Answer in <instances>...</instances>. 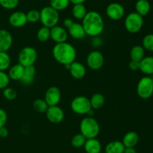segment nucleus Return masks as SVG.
I'll return each mask as SVG.
<instances>
[{
    "label": "nucleus",
    "mask_w": 153,
    "mask_h": 153,
    "mask_svg": "<svg viewBox=\"0 0 153 153\" xmlns=\"http://www.w3.org/2000/svg\"><path fill=\"white\" fill-rule=\"evenodd\" d=\"M82 25L86 34L91 37L100 35L105 28V22L102 16L96 10L88 11L82 20Z\"/></svg>",
    "instance_id": "nucleus-1"
},
{
    "label": "nucleus",
    "mask_w": 153,
    "mask_h": 153,
    "mask_svg": "<svg viewBox=\"0 0 153 153\" xmlns=\"http://www.w3.org/2000/svg\"><path fill=\"white\" fill-rule=\"evenodd\" d=\"M54 58L61 64H70L76 58V50L70 43L63 42L56 44L52 49Z\"/></svg>",
    "instance_id": "nucleus-2"
},
{
    "label": "nucleus",
    "mask_w": 153,
    "mask_h": 153,
    "mask_svg": "<svg viewBox=\"0 0 153 153\" xmlns=\"http://www.w3.org/2000/svg\"><path fill=\"white\" fill-rule=\"evenodd\" d=\"M80 133L86 139L97 138L100 134V127L99 122L92 116H88L82 118L79 124Z\"/></svg>",
    "instance_id": "nucleus-3"
},
{
    "label": "nucleus",
    "mask_w": 153,
    "mask_h": 153,
    "mask_svg": "<svg viewBox=\"0 0 153 153\" xmlns=\"http://www.w3.org/2000/svg\"><path fill=\"white\" fill-rule=\"evenodd\" d=\"M40 13V21L43 24V26L51 28L55 26H57L58 22H59V13L58 10L54 9L51 6H46L43 8Z\"/></svg>",
    "instance_id": "nucleus-4"
},
{
    "label": "nucleus",
    "mask_w": 153,
    "mask_h": 153,
    "mask_svg": "<svg viewBox=\"0 0 153 153\" xmlns=\"http://www.w3.org/2000/svg\"><path fill=\"white\" fill-rule=\"evenodd\" d=\"M124 25L128 32L135 34L140 32L143 27V17L137 12H131L126 16Z\"/></svg>",
    "instance_id": "nucleus-5"
},
{
    "label": "nucleus",
    "mask_w": 153,
    "mask_h": 153,
    "mask_svg": "<svg viewBox=\"0 0 153 153\" xmlns=\"http://www.w3.org/2000/svg\"><path fill=\"white\" fill-rule=\"evenodd\" d=\"M37 52L34 47L30 46H25L19 52L18 61L19 64H22L23 67L32 66L37 61Z\"/></svg>",
    "instance_id": "nucleus-6"
},
{
    "label": "nucleus",
    "mask_w": 153,
    "mask_h": 153,
    "mask_svg": "<svg viewBox=\"0 0 153 153\" xmlns=\"http://www.w3.org/2000/svg\"><path fill=\"white\" fill-rule=\"evenodd\" d=\"M137 93L142 99H148L153 94V79L151 76H143L137 86Z\"/></svg>",
    "instance_id": "nucleus-7"
},
{
    "label": "nucleus",
    "mask_w": 153,
    "mask_h": 153,
    "mask_svg": "<svg viewBox=\"0 0 153 153\" xmlns=\"http://www.w3.org/2000/svg\"><path fill=\"white\" fill-rule=\"evenodd\" d=\"M71 109L75 113L79 115L88 114L90 110L92 109L90 103V99L85 96H77L74 98L71 102Z\"/></svg>",
    "instance_id": "nucleus-8"
},
{
    "label": "nucleus",
    "mask_w": 153,
    "mask_h": 153,
    "mask_svg": "<svg viewBox=\"0 0 153 153\" xmlns=\"http://www.w3.org/2000/svg\"><path fill=\"white\" fill-rule=\"evenodd\" d=\"M87 64L94 70H100L104 64V56L99 50H93L87 56Z\"/></svg>",
    "instance_id": "nucleus-9"
},
{
    "label": "nucleus",
    "mask_w": 153,
    "mask_h": 153,
    "mask_svg": "<svg viewBox=\"0 0 153 153\" xmlns=\"http://www.w3.org/2000/svg\"><path fill=\"white\" fill-rule=\"evenodd\" d=\"M106 15L112 20H120L125 15V8L121 4L117 2L110 3L105 10Z\"/></svg>",
    "instance_id": "nucleus-10"
},
{
    "label": "nucleus",
    "mask_w": 153,
    "mask_h": 153,
    "mask_svg": "<svg viewBox=\"0 0 153 153\" xmlns=\"http://www.w3.org/2000/svg\"><path fill=\"white\" fill-rule=\"evenodd\" d=\"M46 118L53 124H59L64 120V112L58 105L49 106L46 112Z\"/></svg>",
    "instance_id": "nucleus-11"
},
{
    "label": "nucleus",
    "mask_w": 153,
    "mask_h": 153,
    "mask_svg": "<svg viewBox=\"0 0 153 153\" xmlns=\"http://www.w3.org/2000/svg\"><path fill=\"white\" fill-rule=\"evenodd\" d=\"M61 99V93L57 86H51L45 93L44 100L49 106L58 105Z\"/></svg>",
    "instance_id": "nucleus-12"
},
{
    "label": "nucleus",
    "mask_w": 153,
    "mask_h": 153,
    "mask_svg": "<svg viewBox=\"0 0 153 153\" xmlns=\"http://www.w3.org/2000/svg\"><path fill=\"white\" fill-rule=\"evenodd\" d=\"M50 38L56 44L67 41L68 38V32L61 26H55L50 28Z\"/></svg>",
    "instance_id": "nucleus-13"
},
{
    "label": "nucleus",
    "mask_w": 153,
    "mask_h": 153,
    "mask_svg": "<svg viewBox=\"0 0 153 153\" xmlns=\"http://www.w3.org/2000/svg\"><path fill=\"white\" fill-rule=\"evenodd\" d=\"M8 22L11 26L15 28H20L24 26L28 22L26 17V14L22 11L13 12L9 16Z\"/></svg>",
    "instance_id": "nucleus-14"
},
{
    "label": "nucleus",
    "mask_w": 153,
    "mask_h": 153,
    "mask_svg": "<svg viewBox=\"0 0 153 153\" xmlns=\"http://www.w3.org/2000/svg\"><path fill=\"white\" fill-rule=\"evenodd\" d=\"M13 44L12 34L7 30L0 29V52H7Z\"/></svg>",
    "instance_id": "nucleus-15"
},
{
    "label": "nucleus",
    "mask_w": 153,
    "mask_h": 153,
    "mask_svg": "<svg viewBox=\"0 0 153 153\" xmlns=\"http://www.w3.org/2000/svg\"><path fill=\"white\" fill-rule=\"evenodd\" d=\"M69 70L71 76L76 80L82 79L86 75V68L83 64L79 62L75 61L71 63Z\"/></svg>",
    "instance_id": "nucleus-16"
},
{
    "label": "nucleus",
    "mask_w": 153,
    "mask_h": 153,
    "mask_svg": "<svg viewBox=\"0 0 153 153\" xmlns=\"http://www.w3.org/2000/svg\"><path fill=\"white\" fill-rule=\"evenodd\" d=\"M83 147L86 153H100L102 151V144L97 138L87 139Z\"/></svg>",
    "instance_id": "nucleus-17"
},
{
    "label": "nucleus",
    "mask_w": 153,
    "mask_h": 153,
    "mask_svg": "<svg viewBox=\"0 0 153 153\" xmlns=\"http://www.w3.org/2000/svg\"><path fill=\"white\" fill-rule=\"evenodd\" d=\"M68 34L75 39H82L86 35L83 26L79 22H73V25L67 28Z\"/></svg>",
    "instance_id": "nucleus-18"
},
{
    "label": "nucleus",
    "mask_w": 153,
    "mask_h": 153,
    "mask_svg": "<svg viewBox=\"0 0 153 153\" xmlns=\"http://www.w3.org/2000/svg\"><path fill=\"white\" fill-rule=\"evenodd\" d=\"M140 70L144 74L153 75V56H144L140 62Z\"/></svg>",
    "instance_id": "nucleus-19"
},
{
    "label": "nucleus",
    "mask_w": 153,
    "mask_h": 153,
    "mask_svg": "<svg viewBox=\"0 0 153 153\" xmlns=\"http://www.w3.org/2000/svg\"><path fill=\"white\" fill-rule=\"evenodd\" d=\"M139 142V135L135 131H128L124 135L122 142L125 147H135Z\"/></svg>",
    "instance_id": "nucleus-20"
},
{
    "label": "nucleus",
    "mask_w": 153,
    "mask_h": 153,
    "mask_svg": "<svg viewBox=\"0 0 153 153\" xmlns=\"http://www.w3.org/2000/svg\"><path fill=\"white\" fill-rule=\"evenodd\" d=\"M24 70H25V67H23L22 64L18 63V64H16L14 65L11 66L10 68H9L7 74H8L10 80L20 81L21 78H22V75H23Z\"/></svg>",
    "instance_id": "nucleus-21"
},
{
    "label": "nucleus",
    "mask_w": 153,
    "mask_h": 153,
    "mask_svg": "<svg viewBox=\"0 0 153 153\" xmlns=\"http://www.w3.org/2000/svg\"><path fill=\"white\" fill-rule=\"evenodd\" d=\"M36 74V70L34 65L25 67L23 75L20 80V82L25 85H30L34 80Z\"/></svg>",
    "instance_id": "nucleus-22"
},
{
    "label": "nucleus",
    "mask_w": 153,
    "mask_h": 153,
    "mask_svg": "<svg viewBox=\"0 0 153 153\" xmlns=\"http://www.w3.org/2000/svg\"><path fill=\"white\" fill-rule=\"evenodd\" d=\"M126 147L122 141L114 140L108 142L105 148V153H123Z\"/></svg>",
    "instance_id": "nucleus-23"
},
{
    "label": "nucleus",
    "mask_w": 153,
    "mask_h": 153,
    "mask_svg": "<svg viewBox=\"0 0 153 153\" xmlns=\"http://www.w3.org/2000/svg\"><path fill=\"white\" fill-rule=\"evenodd\" d=\"M151 4L148 0H137L135 3V12L140 16H145L149 13Z\"/></svg>",
    "instance_id": "nucleus-24"
},
{
    "label": "nucleus",
    "mask_w": 153,
    "mask_h": 153,
    "mask_svg": "<svg viewBox=\"0 0 153 153\" xmlns=\"http://www.w3.org/2000/svg\"><path fill=\"white\" fill-rule=\"evenodd\" d=\"M105 102L104 95L101 93H95L90 99L91 108L93 110H99L102 107Z\"/></svg>",
    "instance_id": "nucleus-25"
},
{
    "label": "nucleus",
    "mask_w": 153,
    "mask_h": 153,
    "mask_svg": "<svg viewBox=\"0 0 153 153\" xmlns=\"http://www.w3.org/2000/svg\"><path fill=\"white\" fill-rule=\"evenodd\" d=\"M145 56V50L140 45H135L133 46L130 51V58L132 61L140 62Z\"/></svg>",
    "instance_id": "nucleus-26"
},
{
    "label": "nucleus",
    "mask_w": 153,
    "mask_h": 153,
    "mask_svg": "<svg viewBox=\"0 0 153 153\" xmlns=\"http://www.w3.org/2000/svg\"><path fill=\"white\" fill-rule=\"evenodd\" d=\"M87 13H88V10L84 4H73V7L72 8V14L74 18L82 20Z\"/></svg>",
    "instance_id": "nucleus-27"
},
{
    "label": "nucleus",
    "mask_w": 153,
    "mask_h": 153,
    "mask_svg": "<svg viewBox=\"0 0 153 153\" xmlns=\"http://www.w3.org/2000/svg\"><path fill=\"white\" fill-rule=\"evenodd\" d=\"M11 58L7 52H0V70L4 71L10 68Z\"/></svg>",
    "instance_id": "nucleus-28"
},
{
    "label": "nucleus",
    "mask_w": 153,
    "mask_h": 153,
    "mask_svg": "<svg viewBox=\"0 0 153 153\" xmlns=\"http://www.w3.org/2000/svg\"><path fill=\"white\" fill-rule=\"evenodd\" d=\"M49 4L52 8L55 9L58 11L63 10L64 9L67 8L70 5V0H50Z\"/></svg>",
    "instance_id": "nucleus-29"
},
{
    "label": "nucleus",
    "mask_w": 153,
    "mask_h": 153,
    "mask_svg": "<svg viewBox=\"0 0 153 153\" xmlns=\"http://www.w3.org/2000/svg\"><path fill=\"white\" fill-rule=\"evenodd\" d=\"M49 105L47 104L44 99H36L34 102H33V108L36 112H39V113H44L46 112Z\"/></svg>",
    "instance_id": "nucleus-30"
},
{
    "label": "nucleus",
    "mask_w": 153,
    "mask_h": 153,
    "mask_svg": "<svg viewBox=\"0 0 153 153\" xmlns=\"http://www.w3.org/2000/svg\"><path fill=\"white\" fill-rule=\"evenodd\" d=\"M37 38L40 42L47 41L50 38V28L43 26L37 31Z\"/></svg>",
    "instance_id": "nucleus-31"
},
{
    "label": "nucleus",
    "mask_w": 153,
    "mask_h": 153,
    "mask_svg": "<svg viewBox=\"0 0 153 153\" xmlns=\"http://www.w3.org/2000/svg\"><path fill=\"white\" fill-rule=\"evenodd\" d=\"M86 138L81 133L76 134L73 136L71 140V145L74 148H81L83 147L86 142Z\"/></svg>",
    "instance_id": "nucleus-32"
},
{
    "label": "nucleus",
    "mask_w": 153,
    "mask_h": 153,
    "mask_svg": "<svg viewBox=\"0 0 153 153\" xmlns=\"http://www.w3.org/2000/svg\"><path fill=\"white\" fill-rule=\"evenodd\" d=\"M26 17L28 22H31V23H35L40 21V13L38 10L36 9H32L30 10L26 13Z\"/></svg>",
    "instance_id": "nucleus-33"
},
{
    "label": "nucleus",
    "mask_w": 153,
    "mask_h": 153,
    "mask_svg": "<svg viewBox=\"0 0 153 153\" xmlns=\"http://www.w3.org/2000/svg\"><path fill=\"white\" fill-rule=\"evenodd\" d=\"M142 46L144 50L153 52V34H148L143 38Z\"/></svg>",
    "instance_id": "nucleus-34"
},
{
    "label": "nucleus",
    "mask_w": 153,
    "mask_h": 153,
    "mask_svg": "<svg viewBox=\"0 0 153 153\" xmlns=\"http://www.w3.org/2000/svg\"><path fill=\"white\" fill-rule=\"evenodd\" d=\"M19 0H0V6L7 10L16 8L19 4Z\"/></svg>",
    "instance_id": "nucleus-35"
},
{
    "label": "nucleus",
    "mask_w": 153,
    "mask_h": 153,
    "mask_svg": "<svg viewBox=\"0 0 153 153\" xmlns=\"http://www.w3.org/2000/svg\"><path fill=\"white\" fill-rule=\"evenodd\" d=\"M3 96L7 100H13L17 96V93L14 88L11 87H6L3 89Z\"/></svg>",
    "instance_id": "nucleus-36"
},
{
    "label": "nucleus",
    "mask_w": 153,
    "mask_h": 153,
    "mask_svg": "<svg viewBox=\"0 0 153 153\" xmlns=\"http://www.w3.org/2000/svg\"><path fill=\"white\" fill-rule=\"evenodd\" d=\"M10 82V78L6 72L0 70V89H4L7 87Z\"/></svg>",
    "instance_id": "nucleus-37"
},
{
    "label": "nucleus",
    "mask_w": 153,
    "mask_h": 153,
    "mask_svg": "<svg viewBox=\"0 0 153 153\" xmlns=\"http://www.w3.org/2000/svg\"><path fill=\"white\" fill-rule=\"evenodd\" d=\"M7 121V114L4 110L0 108V128L4 127Z\"/></svg>",
    "instance_id": "nucleus-38"
},
{
    "label": "nucleus",
    "mask_w": 153,
    "mask_h": 153,
    "mask_svg": "<svg viewBox=\"0 0 153 153\" xmlns=\"http://www.w3.org/2000/svg\"><path fill=\"white\" fill-rule=\"evenodd\" d=\"M128 68L131 69V70H140V62H136V61H132L131 60V62L128 64Z\"/></svg>",
    "instance_id": "nucleus-39"
},
{
    "label": "nucleus",
    "mask_w": 153,
    "mask_h": 153,
    "mask_svg": "<svg viewBox=\"0 0 153 153\" xmlns=\"http://www.w3.org/2000/svg\"><path fill=\"white\" fill-rule=\"evenodd\" d=\"M73 22H73V20L72 19H70V18H66V19H64V21H63V25L64 26L65 28H68L73 25Z\"/></svg>",
    "instance_id": "nucleus-40"
},
{
    "label": "nucleus",
    "mask_w": 153,
    "mask_h": 153,
    "mask_svg": "<svg viewBox=\"0 0 153 153\" xmlns=\"http://www.w3.org/2000/svg\"><path fill=\"white\" fill-rule=\"evenodd\" d=\"M8 130L5 127L0 128V138H6L8 136Z\"/></svg>",
    "instance_id": "nucleus-41"
},
{
    "label": "nucleus",
    "mask_w": 153,
    "mask_h": 153,
    "mask_svg": "<svg viewBox=\"0 0 153 153\" xmlns=\"http://www.w3.org/2000/svg\"><path fill=\"white\" fill-rule=\"evenodd\" d=\"M123 153H137V150L134 147H126Z\"/></svg>",
    "instance_id": "nucleus-42"
},
{
    "label": "nucleus",
    "mask_w": 153,
    "mask_h": 153,
    "mask_svg": "<svg viewBox=\"0 0 153 153\" xmlns=\"http://www.w3.org/2000/svg\"><path fill=\"white\" fill-rule=\"evenodd\" d=\"M87 0H70V3L73 4H84V3L86 2Z\"/></svg>",
    "instance_id": "nucleus-43"
}]
</instances>
